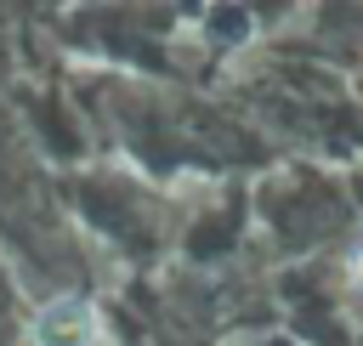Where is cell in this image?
Returning a JSON list of instances; mask_svg holds the SVG:
<instances>
[{
	"label": "cell",
	"mask_w": 363,
	"mask_h": 346,
	"mask_svg": "<svg viewBox=\"0 0 363 346\" xmlns=\"http://www.w3.org/2000/svg\"><path fill=\"white\" fill-rule=\"evenodd\" d=\"M34 346H96V312L79 295H57L34 318Z\"/></svg>",
	"instance_id": "1"
},
{
	"label": "cell",
	"mask_w": 363,
	"mask_h": 346,
	"mask_svg": "<svg viewBox=\"0 0 363 346\" xmlns=\"http://www.w3.org/2000/svg\"><path fill=\"white\" fill-rule=\"evenodd\" d=\"M352 278H357V284H363V250H357V255H352Z\"/></svg>",
	"instance_id": "2"
}]
</instances>
